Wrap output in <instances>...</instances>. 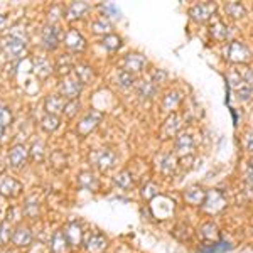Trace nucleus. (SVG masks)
<instances>
[{"mask_svg":"<svg viewBox=\"0 0 253 253\" xmlns=\"http://www.w3.org/2000/svg\"><path fill=\"white\" fill-rule=\"evenodd\" d=\"M24 186L20 184L17 179L10 177V175H2L0 177V194L3 198H17L22 194Z\"/></svg>","mask_w":253,"mask_h":253,"instance_id":"obj_1","label":"nucleus"},{"mask_svg":"<svg viewBox=\"0 0 253 253\" xmlns=\"http://www.w3.org/2000/svg\"><path fill=\"white\" fill-rule=\"evenodd\" d=\"M2 47L5 51V54H9L10 58H17L20 52L26 49V39L17 34H10L2 41Z\"/></svg>","mask_w":253,"mask_h":253,"instance_id":"obj_2","label":"nucleus"},{"mask_svg":"<svg viewBox=\"0 0 253 253\" xmlns=\"http://www.w3.org/2000/svg\"><path fill=\"white\" fill-rule=\"evenodd\" d=\"M81 88H83V83L76 78H64L59 83V91L61 96H66L68 100H76L81 93Z\"/></svg>","mask_w":253,"mask_h":253,"instance_id":"obj_3","label":"nucleus"},{"mask_svg":"<svg viewBox=\"0 0 253 253\" xmlns=\"http://www.w3.org/2000/svg\"><path fill=\"white\" fill-rule=\"evenodd\" d=\"M115 161L117 156L112 149H100L96 152H93V162L101 170H108L110 167H113L115 166Z\"/></svg>","mask_w":253,"mask_h":253,"instance_id":"obj_4","label":"nucleus"},{"mask_svg":"<svg viewBox=\"0 0 253 253\" xmlns=\"http://www.w3.org/2000/svg\"><path fill=\"white\" fill-rule=\"evenodd\" d=\"M12 243L15 247L22 248V247H29L32 243V231L27 224H17L12 231Z\"/></svg>","mask_w":253,"mask_h":253,"instance_id":"obj_5","label":"nucleus"},{"mask_svg":"<svg viewBox=\"0 0 253 253\" xmlns=\"http://www.w3.org/2000/svg\"><path fill=\"white\" fill-rule=\"evenodd\" d=\"M27 157H29V149H27L24 144H17L14 145L9 150V164L15 169L22 167L27 162Z\"/></svg>","mask_w":253,"mask_h":253,"instance_id":"obj_6","label":"nucleus"},{"mask_svg":"<svg viewBox=\"0 0 253 253\" xmlns=\"http://www.w3.org/2000/svg\"><path fill=\"white\" fill-rule=\"evenodd\" d=\"M214 10H216L214 3L201 2V3H196L193 9L189 10V14H191V17H193L194 20H198V22H205V20H208L211 15L214 14Z\"/></svg>","mask_w":253,"mask_h":253,"instance_id":"obj_7","label":"nucleus"},{"mask_svg":"<svg viewBox=\"0 0 253 253\" xmlns=\"http://www.w3.org/2000/svg\"><path fill=\"white\" fill-rule=\"evenodd\" d=\"M100 120H101V113L100 112H96V110L88 112L86 115H84L83 120L78 124V133H80V135H88V133L98 125V122H100Z\"/></svg>","mask_w":253,"mask_h":253,"instance_id":"obj_8","label":"nucleus"},{"mask_svg":"<svg viewBox=\"0 0 253 253\" xmlns=\"http://www.w3.org/2000/svg\"><path fill=\"white\" fill-rule=\"evenodd\" d=\"M64 107H66V101L61 95H49L44 101V108H46L47 115H56L64 113Z\"/></svg>","mask_w":253,"mask_h":253,"instance_id":"obj_9","label":"nucleus"},{"mask_svg":"<svg viewBox=\"0 0 253 253\" xmlns=\"http://www.w3.org/2000/svg\"><path fill=\"white\" fill-rule=\"evenodd\" d=\"M228 58H230L231 61H235V63H243V61H247L248 58H250V52H248V49L243 42L235 41V42L230 44V49H228Z\"/></svg>","mask_w":253,"mask_h":253,"instance_id":"obj_10","label":"nucleus"},{"mask_svg":"<svg viewBox=\"0 0 253 253\" xmlns=\"http://www.w3.org/2000/svg\"><path fill=\"white\" fill-rule=\"evenodd\" d=\"M63 231L66 235L69 247H80L81 242H83V231H81V226L78 223H68Z\"/></svg>","mask_w":253,"mask_h":253,"instance_id":"obj_11","label":"nucleus"},{"mask_svg":"<svg viewBox=\"0 0 253 253\" xmlns=\"http://www.w3.org/2000/svg\"><path fill=\"white\" fill-rule=\"evenodd\" d=\"M59 44V31L56 26H46L42 29V46L52 51Z\"/></svg>","mask_w":253,"mask_h":253,"instance_id":"obj_12","label":"nucleus"},{"mask_svg":"<svg viewBox=\"0 0 253 253\" xmlns=\"http://www.w3.org/2000/svg\"><path fill=\"white\" fill-rule=\"evenodd\" d=\"M51 252L52 253H68L69 250V243L66 240V235H64L63 230L54 231V235L51 236Z\"/></svg>","mask_w":253,"mask_h":253,"instance_id":"obj_13","label":"nucleus"},{"mask_svg":"<svg viewBox=\"0 0 253 253\" xmlns=\"http://www.w3.org/2000/svg\"><path fill=\"white\" fill-rule=\"evenodd\" d=\"M145 63L147 61H145L144 56L133 52V54H128L124 59V69L128 73H137V71H142V69H144Z\"/></svg>","mask_w":253,"mask_h":253,"instance_id":"obj_14","label":"nucleus"},{"mask_svg":"<svg viewBox=\"0 0 253 253\" xmlns=\"http://www.w3.org/2000/svg\"><path fill=\"white\" fill-rule=\"evenodd\" d=\"M84 247H86V250L91 252V253H101L105 248H107V240H105V236H101L98 233H93V235H89L86 238Z\"/></svg>","mask_w":253,"mask_h":253,"instance_id":"obj_15","label":"nucleus"},{"mask_svg":"<svg viewBox=\"0 0 253 253\" xmlns=\"http://www.w3.org/2000/svg\"><path fill=\"white\" fill-rule=\"evenodd\" d=\"M64 44H66L69 49H73V51H81V49L84 47V38L78 31L71 29L64 36Z\"/></svg>","mask_w":253,"mask_h":253,"instance_id":"obj_16","label":"nucleus"},{"mask_svg":"<svg viewBox=\"0 0 253 253\" xmlns=\"http://www.w3.org/2000/svg\"><path fill=\"white\" fill-rule=\"evenodd\" d=\"M184 199L193 206H203V203L206 199V193L201 187H189L184 193Z\"/></svg>","mask_w":253,"mask_h":253,"instance_id":"obj_17","label":"nucleus"},{"mask_svg":"<svg viewBox=\"0 0 253 253\" xmlns=\"http://www.w3.org/2000/svg\"><path fill=\"white\" fill-rule=\"evenodd\" d=\"M181 117L177 115V113H172L169 118L166 120L164 126H162V135L164 137H170L174 135V133H177V130L181 128Z\"/></svg>","mask_w":253,"mask_h":253,"instance_id":"obj_18","label":"nucleus"},{"mask_svg":"<svg viewBox=\"0 0 253 253\" xmlns=\"http://www.w3.org/2000/svg\"><path fill=\"white\" fill-rule=\"evenodd\" d=\"M175 150H177L179 154H187L191 152V149H193L194 142H193V137L189 135V133H181L179 137H175Z\"/></svg>","mask_w":253,"mask_h":253,"instance_id":"obj_19","label":"nucleus"},{"mask_svg":"<svg viewBox=\"0 0 253 253\" xmlns=\"http://www.w3.org/2000/svg\"><path fill=\"white\" fill-rule=\"evenodd\" d=\"M78 186L83 187V189H91V191H96L98 189V181L96 177L93 175L91 172L84 170L78 175Z\"/></svg>","mask_w":253,"mask_h":253,"instance_id":"obj_20","label":"nucleus"},{"mask_svg":"<svg viewBox=\"0 0 253 253\" xmlns=\"http://www.w3.org/2000/svg\"><path fill=\"white\" fill-rule=\"evenodd\" d=\"M157 91V86L152 83V81H140V83L137 84V95L140 98H152L156 95Z\"/></svg>","mask_w":253,"mask_h":253,"instance_id":"obj_21","label":"nucleus"},{"mask_svg":"<svg viewBox=\"0 0 253 253\" xmlns=\"http://www.w3.org/2000/svg\"><path fill=\"white\" fill-rule=\"evenodd\" d=\"M88 10V3L84 2H73L71 5L66 9V17L68 19H78L84 12Z\"/></svg>","mask_w":253,"mask_h":253,"instance_id":"obj_22","label":"nucleus"},{"mask_svg":"<svg viewBox=\"0 0 253 253\" xmlns=\"http://www.w3.org/2000/svg\"><path fill=\"white\" fill-rule=\"evenodd\" d=\"M231 248H233V247H231L228 242H214V243H211L210 247L199 248V252H201V253H223V252L231 250Z\"/></svg>","mask_w":253,"mask_h":253,"instance_id":"obj_23","label":"nucleus"},{"mask_svg":"<svg viewBox=\"0 0 253 253\" xmlns=\"http://www.w3.org/2000/svg\"><path fill=\"white\" fill-rule=\"evenodd\" d=\"M75 73H76V78H78L83 84L88 83V81H91V78H93L91 68L86 66V64H78V66L75 68Z\"/></svg>","mask_w":253,"mask_h":253,"instance_id":"obj_24","label":"nucleus"},{"mask_svg":"<svg viewBox=\"0 0 253 253\" xmlns=\"http://www.w3.org/2000/svg\"><path fill=\"white\" fill-rule=\"evenodd\" d=\"M117 84L120 88H130L133 84V75L132 73H128V71H125V69H120L118 71V75H117Z\"/></svg>","mask_w":253,"mask_h":253,"instance_id":"obj_25","label":"nucleus"},{"mask_svg":"<svg viewBox=\"0 0 253 253\" xmlns=\"http://www.w3.org/2000/svg\"><path fill=\"white\" fill-rule=\"evenodd\" d=\"M36 63V73L39 75V78H47L49 75H51V64H49L47 59L44 58H38L34 61Z\"/></svg>","mask_w":253,"mask_h":253,"instance_id":"obj_26","label":"nucleus"},{"mask_svg":"<svg viewBox=\"0 0 253 253\" xmlns=\"http://www.w3.org/2000/svg\"><path fill=\"white\" fill-rule=\"evenodd\" d=\"M235 95H236V100L240 101H248L250 96L253 95V86L248 83H242L238 88L235 89Z\"/></svg>","mask_w":253,"mask_h":253,"instance_id":"obj_27","label":"nucleus"},{"mask_svg":"<svg viewBox=\"0 0 253 253\" xmlns=\"http://www.w3.org/2000/svg\"><path fill=\"white\" fill-rule=\"evenodd\" d=\"M211 36H213L214 39H219V41L226 39L228 27L224 26L221 20H216V22H213V26H211Z\"/></svg>","mask_w":253,"mask_h":253,"instance_id":"obj_28","label":"nucleus"},{"mask_svg":"<svg viewBox=\"0 0 253 253\" xmlns=\"http://www.w3.org/2000/svg\"><path fill=\"white\" fill-rule=\"evenodd\" d=\"M41 126H42V130H46V132H54L59 126V118L56 115H46L41 120Z\"/></svg>","mask_w":253,"mask_h":253,"instance_id":"obj_29","label":"nucleus"},{"mask_svg":"<svg viewBox=\"0 0 253 253\" xmlns=\"http://www.w3.org/2000/svg\"><path fill=\"white\" fill-rule=\"evenodd\" d=\"M10 120H12L10 110L7 107H3V105H0V137L3 135V132H5V128L9 126Z\"/></svg>","mask_w":253,"mask_h":253,"instance_id":"obj_30","label":"nucleus"},{"mask_svg":"<svg viewBox=\"0 0 253 253\" xmlns=\"http://www.w3.org/2000/svg\"><path fill=\"white\" fill-rule=\"evenodd\" d=\"M199 231H201V236L205 240H216L218 238V228H216V224H213V223H205Z\"/></svg>","mask_w":253,"mask_h":253,"instance_id":"obj_31","label":"nucleus"},{"mask_svg":"<svg viewBox=\"0 0 253 253\" xmlns=\"http://www.w3.org/2000/svg\"><path fill=\"white\" fill-rule=\"evenodd\" d=\"M175 167H177V164H175L174 156H166L164 159H162L161 170H162V172H164L166 175H172V174L175 172Z\"/></svg>","mask_w":253,"mask_h":253,"instance_id":"obj_32","label":"nucleus"},{"mask_svg":"<svg viewBox=\"0 0 253 253\" xmlns=\"http://www.w3.org/2000/svg\"><path fill=\"white\" fill-rule=\"evenodd\" d=\"M179 100H181V95H179L177 91H170V93H167L164 96V100H162V107L166 110H170L179 103Z\"/></svg>","mask_w":253,"mask_h":253,"instance_id":"obj_33","label":"nucleus"},{"mask_svg":"<svg viewBox=\"0 0 253 253\" xmlns=\"http://www.w3.org/2000/svg\"><path fill=\"white\" fill-rule=\"evenodd\" d=\"M226 12L231 15V17H235V19L243 17V15H245V9H243V5L240 2H230V3H226Z\"/></svg>","mask_w":253,"mask_h":253,"instance_id":"obj_34","label":"nucleus"},{"mask_svg":"<svg viewBox=\"0 0 253 253\" xmlns=\"http://www.w3.org/2000/svg\"><path fill=\"white\" fill-rule=\"evenodd\" d=\"M120 44H122V41L115 34H107L103 38V46L107 47L108 51H115V49L120 47Z\"/></svg>","mask_w":253,"mask_h":253,"instance_id":"obj_35","label":"nucleus"},{"mask_svg":"<svg viewBox=\"0 0 253 253\" xmlns=\"http://www.w3.org/2000/svg\"><path fill=\"white\" fill-rule=\"evenodd\" d=\"M115 184L118 187H128L130 184H132V175H130V172H126V170H122L120 174L115 177Z\"/></svg>","mask_w":253,"mask_h":253,"instance_id":"obj_36","label":"nucleus"},{"mask_svg":"<svg viewBox=\"0 0 253 253\" xmlns=\"http://www.w3.org/2000/svg\"><path fill=\"white\" fill-rule=\"evenodd\" d=\"M91 29L95 34H105V32L110 31V24H108V20L100 19V20H95V22L91 24Z\"/></svg>","mask_w":253,"mask_h":253,"instance_id":"obj_37","label":"nucleus"},{"mask_svg":"<svg viewBox=\"0 0 253 253\" xmlns=\"http://www.w3.org/2000/svg\"><path fill=\"white\" fill-rule=\"evenodd\" d=\"M80 110V101L78 100H69L66 101V107H64V115L66 117H75L76 112Z\"/></svg>","mask_w":253,"mask_h":253,"instance_id":"obj_38","label":"nucleus"},{"mask_svg":"<svg viewBox=\"0 0 253 253\" xmlns=\"http://www.w3.org/2000/svg\"><path fill=\"white\" fill-rule=\"evenodd\" d=\"M24 213L27 216H31V218H34V216L38 214V201H36V199H27L26 206H24Z\"/></svg>","mask_w":253,"mask_h":253,"instance_id":"obj_39","label":"nucleus"},{"mask_svg":"<svg viewBox=\"0 0 253 253\" xmlns=\"http://www.w3.org/2000/svg\"><path fill=\"white\" fill-rule=\"evenodd\" d=\"M103 12L108 15V17H113V19H120V9H118L117 5H113V3H105L103 5Z\"/></svg>","mask_w":253,"mask_h":253,"instance_id":"obj_40","label":"nucleus"},{"mask_svg":"<svg viewBox=\"0 0 253 253\" xmlns=\"http://www.w3.org/2000/svg\"><path fill=\"white\" fill-rule=\"evenodd\" d=\"M10 240H12V233L9 230V224H7V221H5V223L0 224V242L7 243V242H10Z\"/></svg>","mask_w":253,"mask_h":253,"instance_id":"obj_41","label":"nucleus"},{"mask_svg":"<svg viewBox=\"0 0 253 253\" xmlns=\"http://www.w3.org/2000/svg\"><path fill=\"white\" fill-rule=\"evenodd\" d=\"M142 196H144L145 199H152L154 196H157V186L152 184V182H149V184L144 186V189H142Z\"/></svg>","mask_w":253,"mask_h":253,"instance_id":"obj_42","label":"nucleus"},{"mask_svg":"<svg viewBox=\"0 0 253 253\" xmlns=\"http://www.w3.org/2000/svg\"><path fill=\"white\" fill-rule=\"evenodd\" d=\"M240 75H242V78H243L245 83H248V84H252V86H253V69L243 68V71L240 73Z\"/></svg>","mask_w":253,"mask_h":253,"instance_id":"obj_43","label":"nucleus"},{"mask_svg":"<svg viewBox=\"0 0 253 253\" xmlns=\"http://www.w3.org/2000/svg\"><path fill=\"white\" fill-rule=\"evenodd\" d=\"M166 73L164 71H159V69H157V71H154V75H152V83L154 84H157V83H162V81H164L166 80Z\"/></svg>","mask_w":253,"mask_h":253,"instance_id":"obj_44","label":"nucleus"},{"mask_svg":"<svg viewBox=\"0 0 253 253\" xmlns=\"http://www.w3.org/2000/svg\"><path fill=\"white\" fill-rule=\"evenodd\" d=\"M245 147H247V150L253 152V135L252 133H247V135H245Z\"/></svg>","mask_w":253,"mask_h":253,"instance_id":"obj_45","label":"nucleus"},{"mask_svg":"<svg viewBox=\"0 0 253 253\" xmlns=\"http://www.w3.org/2000/svg\"><path fill=\"white\" fill-rule=\"evenodd\" d=\"M2 253H15V252H10V250H7V252H2Z\"/></svg>","mask_w":253,"mask_h":253,"instance_id":"obj_46","label":"nucleus"},{"mask_svg":"<svg viewBox=\"0 0 253 253\" xmlns=\"http://www.w3.org/2000/svg\"><path fill=\"white\" fill-rule=\"evenodd\" d=\"M252 169H253V161H252Z\"/></svg>","mask_w":253,"mask_h":253,"instance_id":"obj_47","label":"nucleus"}]
</instances>
